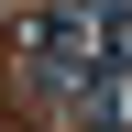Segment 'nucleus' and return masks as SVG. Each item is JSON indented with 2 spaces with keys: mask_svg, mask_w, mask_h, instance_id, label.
<instances>
[{
  "mask_svg": "<svg viewBox=\"0 0 132 132\" xmlns=\"http://www.w3.org/2000/svg\"><path fill=\"white\" fill-rule=\"evenodd\" d=\"M33 66H44L55 88H77V77L99 66V44H88V22H77V11H33Z\"/></svg>",
  "mask_w": 132,
  "mask_h": 132,
  "instance_id": "1",
  "label": "nucleus"
}]
</instances>
